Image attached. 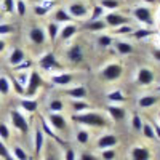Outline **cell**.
Here are the masks:
<instances>
[{"mask_svg": "<svg viewBox=\"0 0 160 160\" xmlns=\"http://www.w3.org/2000/svg\"><path fill=\"white\" fill-rule=\"evenodd\" d=\"M19 106H21V109L24 111V112H29V114H34V112H37V108H38V104H37V101L35 99H21L19 101Z\"/></svg>", "mask_w": 160, "mask_h": 160, "instance_id": "603a6c76", "label": "cell"}, {"mask_svg": "<svg viewBox=\"0 0 160 160\" xmlns=\"http://www.w3.org/2000/svg\"><path fill=\"white\" fill-rule=\"evenodd\" d=\"M72 109L75 114H82V112H87L90 109V104L85 102L83 99H72Z\"/></svg>", "mask_w": 160, "mask_h": 160, "instance_id": "4316f807", "label": "cell"}, {"mask_svg": "<svg viewBox=\"0 0 160 160\" xmlns=\"http://www.w3.org/2000/svg\"><path fill=\"white\" fill-rule=\"evenodd\" d=\"M10 91H11V80L5 75L0 77V95H10Z\"/></svg>", "mask_w": 160, "mask_h": 160, "instance_id": "f546056e", "label": "cell"}, {"mask_svg": "<svg viewBox=\"0 0 160 160\" xmlns=\"http://www.w3.org/2000/svg\"><path fill=\"white\" fill-rule=\"evenodd\" d=\"M108 114L115 120V122H120V120H123L127 117V111L123 108H120V106H114V104L108 106Z\"/></svg>", "mask_w": 160, "mask_h": 160, "instance_id": "d6986e66", "label": "cell"}, {"mask_svg": "<svg viewBox=\"0 0 160 160\" xmlns=\"http://www.w3.org/2000/svg\"><path fill=\"white\" fill-rule=\"evenodd\" d=\"M29 40L35 45H42L47 42V32L42 28H32L29 31Z\"/></svg>", "mask_w": 160, "mask_h": 160, "instance_id": "4fadbf2b", "label": "cell"}, {"mask_svg": "<svg viewBox=\"0 0 160 160\" xmlns=\"http://www.w3.org/2000/svg\"><path fill=\"white\" fill-rule=\"evenodd\" d=\"M10 155V149L7 148V144L2 141V139H0V157H2V158H7Z\"/></svg>", "mask_w": 160, "mask_h": 160, "instance_id": "7dc6e473", "label": "cell"}, {"mask_svg": "<svg viewBox=\"0 0 160 160\" xmlns=\"http://www.w3.org/2000/svg\"><path fill=\"white\" fill-rule=\"evenodd\" d=\"M34 13L37 16H45L48 13V7L47 5H35L34 7Z\"/></svg>", "mask_w": 160, "mask_h": 160, "instance_id": "7bdbcfd3", "label": "cell"}, {"mask_svg": "<svg viewBox=\"0 0 160 160\" xmlns=\"http://www.w3.org/2000/svg\"><path fill=\"white\" fill-rule=\"evenodd\" d=\"M133 32V29L130 28L128 24H125V26H120V28H117V34H131Z\"/></svg>", "mask_w": 160, "mask_h": 160, "instance_id": "f907efd6", "label": "cell"}, {"mask_svg": "<svg viewBox=\"0 0 160 160\" xmlns=\"http://www.w3.org/2000/svg\"><path fill=\"white\" fill-rule=\"evenodd\" d=\"M13 31V28H11V26L10 24H0V35H7V34H10Z\"/></svg>", "mask_w": 160, "mask_h": 160, "instance_id": "681fc988", "label": "cell"}, {"mask_svg": "<svg viewBox=\"0 0 160 160\" xmlns=\"http://www.w3.org/2000/svg\"><path fill=\"white\" fill-rule=\"evenodd\" d=\"M152 56H154L157 61H160V48H157V50H154V51H152Z\"/></svg>", "mask_w": 160, "mask_h": 160, "instance_id": "db71d44e", "label": "cell"}, {"mask_svg": "<svg viewBox=\"0 0 160 160\" xmlns=\"http://www.w3.org/2000/svg\"><path fill=\"white\" fill-rule=\"evenodd\" d=\"M53 22H72V18L64 8H56L55 13H53Z\"/></svg>", "mask_w": 160, "mask_h": 160, "instance_id": "ffe728a7", "label": "cell"}, {"mask_svg": "<svg viewBox=\"0 0 160 160\" xmlns=\"http://www.w3.org/2000/svg\"><path fill=\"white\" fill-rule=\"evenodd\" d=\"M40 128H42V131H43V135L45 136H48V138H53L56 142H59V144H64V139H61L58 135H56V131L53 130L51 127H50V123L47 122V118H40Z\"/></svg>", "mask_w": 160, "mask_h": 160, "instance_id": "9a60e30c", "label": "cell"}, {"mask_svg": "<svg viewBox=\"0 0 160 160\" xmlns=\"http://www.w3.org/2000/svg\"><path fill=\"white\" fill-rule=\"evenodd\" d=\"M45 146L48 148V151H47V155H45V160H61L58 154H55V152H53V148H51V144H50V142H47V141H45Z\"/></svg>", "mask_w": 160, "mask_h": 160, "instance_id": "f35d334b", "label": "cell"}, {"mask_svg": "<svg viewBox=\"0 0 160 160\" xmlns=\"http://www.w3.org/2000/svg\"><path fill=\"white\" fill-rule=\"evenodd\" d=\"M15 0H3V10L5 13H13L15 11Z\"/></svg>", "mask_w": 160, "mask_h": 160, "instance_id": "f6af8a7d", "label": "cell"}, {"mask_svg": "<svg viewBox=\"0 0 160 160\" xmlns=\"http://www.w3.org/2000/svg\"><path fill=\"white\" fill-rule=\"evenodd\" d=\"M11 87L15 88L16 95H19V96H24V93H26V88H24V85H22V83H19L18 80H11Z\"/></svg>", "mask_w": 160, "mask_h": 160, "instance_id": "ab89813d", "label": "cell"}, {"mask_svg": "<svg viewBox=\"0 0 160 160\" xmlns=\"http://www.w3.org/2000/svg\"><path fill=\"white\" fill-rule=\"evenodd\" d=\"M75 139H77L78 144L85 146V144L90 141V133H88V130H85V128L77 130V133H75Z\"/></svg>", "mask_w": 160, "mask_h": 160, "instance_id": "4dcf8cb0", "label": "cell"}, {"mask_svg": "<svg viewBox=\"0 0 160 160\" xmlns=\"http://www.w3.org/2000/svg\"><path fill=\"white\" fill-rule=\"evenodd\" d=\"M5 160H15V158H13V157H11V155H8V157H7V158H5Z\"/></svg>", "mask_w": 160, "mask_h": 160, "instance_id": "6f0895ef", "label": "cell"}, {"mask_svg": "<svg viewBox=\"0 0 160 160\" xmlns=\"http://www.w3.org/2000/svg\"><path fill=\"white\" fill-rule=\"evenodd\" d=\"M154 71L149 69V68H141L136 74V80H138V83L139 85H144V87H148V85H152L154 83Z\"/></svg>", "mask_w": 160, "mask_h": 160, "instance_id": "30bf717a", "label": "cell"}, {"mask_svg": "<svg viewBox=\"0 0 160 160\" xmlns=\"http://www.w3.org/2000/svg\"><path fill=\"white\" fill-rule=\"evenodd\" d=\"M72 78L74 75L69 74V72H61V74H56V75H53L51 77V82L58 85V87H66V85H69L72 82Z\"/></svg>", "mask_w": 160, "mask_h": 160, "instance_id": "ac0fdd59", "label": "cell"}, {"mask_svg": "<svg viewBox=\"0 0 160 160\" xmlns=\"http://www.w3.org/2000/svg\"><path fill=\"white\" fill-rule=\"evenodd\" d=\"M75 32H77V26L69 22V24H66L62 28V31L59 32V38L61 40H69V38H72L75 35Z\"/></svg>", "mask_w": 160, "mask_h": 160, "instance_id": "cb8c5ba5", "label": "cell"}, {"mask_svg": "<svg viewBox=\"0 0 160 160\" xmlns=\"http://www.w3.org/2000/svg\"><path fill=\"white\" fill-rule=\"evenodd\" d=\"M10 155L15 158V160H29L28 152H26L21 146H13L11 151H10Z\"/></svg>", "mask_w": 160, "mask_h": 160, "instance_id": "d4e9b609", "label": "cell"}, {"mask_svg": "<svg viewBox=\"0 0 160 160\" xmlns=\"http://www.w3.org/2000/svg\"><path fill=\"white\" fill-rule=\"evenodd\" d=\"M85 28H87L88 31L98 32V31H104L106 28H108V24H106L104 21H101V19H98V21H88V22L85 24Z\"/></svg>", "mask_w": 160, "mask_h": 160, "instance_id": "83f0119b", "label": "cell"}, {"mask_svg": "<svg viewBox=\"0 0 160 160\" xmlns=\"http://www.w3.org/2000/svg\"><path fill=\"white\" fill-rule=\"evenodd\" d=\"M48 108H50V111H51V112L59 114V112H62V111H64V102H62L61 99H51Z\"/></svg>", "mask_w": 160, "mask_h": 160, "instance_id": "d6a6232c", "label": "cell"}, {"mask_svg": "<svg viewBox=\"0 0 160 160\" xmlns=\"http://www.w3.org/2000/svg\"><path fill=\"white\" fill-rule=\"evenodd\" d=\"M38 66L45 71H50V69H55V68H59V62L56 59V56L53 53H45L43 56H40L38 59Z\"/></svg>", "mask_w": 160, "mask_h": 160, "instance_id": "7c38bea8", "label": "cell"}, {"mask_svg": "<svg viewBox=\"0 0 160 160\" xmlns=\"http://www.w3.org/2000/svg\"><path fill=\"white\" fill-rule=\"evenodd\" d=\"M10 138H11V133H10L8 125L3 123V122H0V139H2L3 142H7Z\"/></svg>", "mask_w": 160, "mask_h": 160, "instance_id": "e575fe53", "label": "cell"}, {"mask_svg": "<svg viewBox=\"0 0 160 160\" xmlns=\"http://www.w3.org/2000/svg\"><path fill=\"white\" fill-rule=\"evenodd\" d=\"M47 35H48V38H50V42L55 43V42H56V37L59 35V24L50 22L48 28H47Z\"/></svg>", "mask_w": 160, "mask_h": 160, "instance_id": "484cf974", "label": "cell"}, {"mask_svg": "<svg viewBox=\"0 0 160 160\" xmlns=\"http://www.w3.org/2000/svg\"><path fill=\"white\" fill-rule=\"evenodd\" d=\"M22 61H24V51H22L21 48H15V50L11 51L10 58H8L10 66H15V68H18Z\"/></svg>", "mask_w": 160, "mask_h": 160, "instance_id": "7402d4cb", "label": "cell"}, {"mask_svg": "<svg viewBox=\"0 0 160 160\" xmlns=\"http://www.w3.org/2000/svg\"><path fill=\"white\" fill-rule=\"evenodd\" d=\"M158 101V98L155 95H142L139 99H138V106L142 109H148V108H152V106H155Z\"/></svg>", "mask_w": 160, "mask_h": 160, "instance_id": "44dd1931", "label": "cell"}, {"mask_svg": "<svg viewBox=\"0 0 160 160\" xmlns=\"http://www.w3.org/2000/svg\"><path fill=\"white\" fill-rule=\"evenodd\" d=\"M77 155H75V151L72 148H68L64 151V160H75Z\"/></svg>", "mask_w": 160, "mask_h": 160, "instance_id": "c3c4849f", "label": "cell"}, {"mask_svg": "<svg viewBox=\"0 0 160 160\" xmlns=\"http://www.w3.org/2000/svg\"><path fill=\"white\" fill-rule=\"evenodd\" d=\"M7 48V43H5V40H0V51H3Z\"/></svg>", "mask_w": 160, "mask_h": 160, "instance_id": "11a10c76", "label": "cell"}, {"mask_svg": "<svg viewBox=\"0 0 160 160\" xmlns=\"http://www.w3.org/2000/svg\"><path fill=\"white\" fill-rule=\"evenodd\" d=\"M131 158L133 160H151V151L144 146H135L131 149Z\"/></svg>", "mask_w": 160, "mask_h": 160, "instance_id": "2e32d148", "label": "cell"}, {"mask_svg": "<svg viewBox=\"0 0 160 160\" xmlns=\"http://www.w3.org/2000/svg\"><path fill=\"white\" fill-rule=\"evenodd\" d=\"M157 91H160V87H157Z\"/></svg>", "mask_w": 160, "mask_h": 160, "instance_id": "91938a15", "label": "cell"}, {"mask_svg": "<svg viewBox=\"0 0 160 160\" xmlns=\"http://www.w3.org/2000/svg\"><path fill=\"white\" fill-rule=\"evenodd\" d=\"M142 120H141V117L139 115H133V118H131V127L135 128L136 131H139V130H142Z\"/></svg>", "mask_w": 160, "mask_h": 160, "instance_id": "b9f144b4", "label": "cell"}, {"mask_svg": "<svg viewBox=\"0 0 160 160\" xmlns=\"http://www.w3.org/2000/svg\"><path fill=\"white\" fill-rule=\"evenodd\" d=\"M149 35H152V31H151V29H138V31L133 32V37L138 38V40L146 38V37H149Z\"/></svg>", "mask_w": 160, "mask_h": 160, "instance_id": "74e56055", "label": "cell"}, {"mask_svg": "<svg viewBox=\"0 0 160 160\" xmlns=\"http://www.w3.org/2000/svg\"><path fill=\"white\" fill-rule=\"evenodd\" d=\"M68 58L71 62L74 64H78L83 61V48L80 45H72L69 50H68Z\"/></svg>", "mask_w": 160, "mask_h": 160, "instance_id": "5bb4252c", "label": "cell"}, {"mask_svg": "<svg viewBox=\"0 0 160 160\" xmlns=\"http://www.w3.org/2000/svg\"><path fill=\"white\" fill-rule=\"evenodd\" d=\"M68 10H69L68 13L71 15V18L82 19V18H87V16H88V8H87V5L82 3V2H74V3H71Z\"/></svg>", "mask_w": 160, "mask_h": 160, "instance_id": "ba28073f", "label": "cell"}, {"mask_svg": "<svg viewBox=\"0 0 160 160\" xmlns=\"http://www.w3.org/2000/svg\"><path fill=\"white\" fill-rule=\"evenodd\" d=\"M43 85H45L43 78L40 77V74L37 71L29 72V78H28V83H26V93H24V96H28V98L35 96V93L38 91V88L43 87Z\"/></svg>", "mask_w": 160, "mask_h": 160, "instance_id": "7a4b0ae2", "label": "cell"}, {"mask_svg": "<svg viewBox=\"0 0 160 160\" xmlns=\"http://www.w3.org/2000/svg\"><path fill=\"white\" fill-rule=\"evenodd\" d=\"M99 5H101L104 10H115V8H118L120 2H118V0H101Z\"/></svg>", "mask_w": 160, "mask_h": 160, "instance_id": "d590c367", "label": "cell"}, {"mask_svg": "<svg viewBox=\"0 0 160 160\" xmlns=\"http://www.w3.org/2000/svg\"><path fill=\"white\" fill-rule=\"evenodd\" d=\"M102 15H104V8L101 5H95V8L91 11V19L90 21H98Z\"/></svg>", "mask_w": 160, "mask_h": 160, "instance_id": "8d00e7d4", "label": "cell"}, {"mask_svg": "<svg viewBox=\"0 0 160 160\" xmlns=\"http://www.w3.org/2000/svg\"><path fill=\"white\" fill-rule=\"evenodd\" d=\"M142 135L148 138V139H155V131H154V127L152 123H142Z\"/></svg>", "mask_w": 160, "mask_h": 160, "instance_id": "836d02e7", "label": "cell"}, {"mask_svg": "<svg viewBox=\"0 0 160 160\" xmlns=\"http://www.w3.org/2000/svg\"><path fill=\"white\" fill-rule=\"evenodd\" d=\"M127 2H133V0H127Z\"/></svg>", "mask_w": 160, "mask_h": 160, "instance_id": "94428289", "label": "cell"}, {"mask_svg": "<svg viewBox=\"0 0 160 160\" xmlns=\"http://www.w3.org/2000/svg\"><path fill=\"white\" fill-rule=\"evenodd\" d=\"M133 16H135L138 21L148 24V26H152V15H151V10L148 7H136L133 8Z\"/></svg>", "mask_w": 160, "mask_h": 160, "instance_id": "9c48e42d", "label": "cell"}, {"mask_svg": "<svg viewBox=\"0 0 160 160\" xmlns=\"http://www.w3.org/2000/svg\"><path fill=\"white\" fill-rule=\"evenodd\" d=\"M47 122L50 123V127L55 131H66L68 130V120H66L61 114H56V112L48 114Z\"/></svg>", "mask_w": 160, "mask_h": 160, "instance_id": "5b68a950", "label": "cell"}, {"mask_svg": "<svg viewBox=\"0 0 160 160\" xmlns=\"http://www.w3.org/2000/svg\"><path fill=\"white\" fill-rule=\"evenodd\" d=\"M77 123L91 127V128H104L108 127V120H106L101 114L98 112H82V114H75L72 117Z\"/></svg>", "mask_w": 160, "mask_h": 160, "instance_id": "6da1fadb", "label": "cell"}, {"mask_svg": "<svg viewBox=\"0 0 160 160\" xmlns=\"http://www.w3.org/2000/svg\"><path fill=\"white\" fill-rule=\"evenodd\" d=\"M115 48L120 55H130V53H133V47L128 42H117Z\"/></svg>", "mask_w": 160, "mask_h": 160, "instance_id": "1f68e13d", "label": "cell"}, {"mask_svg": "<svg viewBox=\"0 0 160 160\" xmlns=\"http://www.w3.org/2000/svg\"><path fill=\"white\" fill-rule=\"evenodd\" d=\"M154 127V131H155V139L160 141V125H152Z\"/></svg>", "mask_w": 160, "mask_h": 160, "instance_id": "f5cc1de1", "label": "cell"}, {"mask_svg": "<svg viewBox=\"0 0 160 160\" xmlns=\"http://www.w3.org/2000/svg\"><path fill=\"white\" fill-rule=\"evenodd\" d=\"M158 122H160V111H158Z\"/></svg>", "mask_w": 160, "mask_h": 160, "instance_id": "680465c9", "label": "cell"}, {"mask_svg": "<svg viewBox=\"0 0 160 160\" xmlns=\"http://www.w3.org/2000/svg\"><path fill=\"white\" fill-rule=\"evenodd\" d=\"M142 2H146V3H155V0H142Z\"/></svg>", "mask_w": 160, "mask_h": 160, "instance_id": "9f6ffc18", "label": "cell"}, {"mask_svg": "<svg viewBox=\"0 0 160 160\" xmlns=\"http://www.w3.org/2000/svg\"><path fill=\"white\" fill-rule=\"evenodd\" d=\"M66 95L71 96L72 99H85L88 91H87V87L85 85H77L74 88H69L68 91H66Z\"/></svg>", "mask_w": 160, "mask_h": 160, "instance_id": "e0dca14e", "label": "cell"}, {"mask_svg": "<svg viewBox=\"0 0 160 160\" xmlns=\"http://www.w3.org/2000/svg\"><path fill=\"white\" fill-rule=\"evenodd\" d=\"M118 144V138L115 135H112V133H106V135L99 136L96 146H98V149L104 151V149H112L115 148V146Z\"/></svg>", "mask_w": 160, "mask_h": 160, "instance_id": "52a82bcc", "label": "cell"}, {"mask_svg": "<svg viewBox=\"0 0 160 160\" xmlns=\"http://www.w3.org/2000/svg\"><path fill=\"white\" fill-rule=\"evenodd\" d=\"M45 135L42 128H40V125H35L34 128V154L35 155H40V152H42L43 146H45Z\"/></svg>", "mask_w": 160, "mask_h": 160, "instance_id": "8fae6325", "label": "cell"}, {"mask_svg": "<svg viewBox=\"0 0 160 160\" xmlns=\"http://www.w3.org/2000/svg\"><path fill=\"white\" fill-rule=\"evenodd\" d=\"M98 43H99V47H109L111 43H112V38L109 37V35H101L99 38H98Z\"/></svg>", "mask_w": 160, "mask_h": 160, "instance_id": "bcb514c9", "label": "cell"}, {"mask_svg": "<svg viewBox=\"0 0 160 160\" xmlns=\"http://www.w3.org/2000/svg\"><path fill=\"white\" fill-rule=\"evenodd\" d=\"M15 10L18 11L19 16H26V3L22 2V0H18V2L15 3Z\"/></svg>", "mask_w": 160, "mask_h": 160, "instance_id": "ee69618b", "label": "cell"}, {"mask_svg": "<svg viewBox=\"0 0 160 160\" xmlns=\"http://www.w3.org/2000/svg\"><path fill=\"white\" fill-rule=\"evenodd\" d=\"M123 74V68L117 62H112V64H108L106 68L101 71V75L102 78H106L108 82H115V80H118L120 77H122Z\"/></svg>", "mask_w": 160, "mask_h": 160, "instance_id": "277c9868", "label": "cell"}, {"mask_svg": "<svg viewBox=\"0 0 160 160\" xmlns=\"http://www.w3.org/2000/svg\"><path fill=\"white\" fill-rule=\"evenodd\" d=\"M10 118H11L13 127H15L19 133H22V135L29 133V122H28V118H26L18 109H11L10 111Z\"/></svg>", "mask_w": 160, "mask_h": 160, "instance_id": "3957f363", "label": "cell"}, {"mask_svg": "<svg viewBox=\"0 0 160 160\" xmlns=\"http://www.w3.org/2000/svg\"><path fill=\"white\" fill-rule=\"evenodd\" d=\"M80 160H99L95 154H90V152H83L80 155Z\"/></svg>", "mask_w": 160, "mask_h": 160, "instance_id": "816d5d0a", "label": "cell"}, {"mask_svg": "<svg viewBox=\"0 0 160 160\" xmlns=\"http://www.w3.org/2000/svg\"><path fill=\"white\" fill-rule=\"evenodd\" d=\"M106 98H108L111 102H123V101H127V98H125V95H123V93L122 91H120V90H114V91H109L108 93V96H106Z\"/></svg>", "mask_w": 160, "mask_h": 160, "instance_id": "f1b7e54d", "label": "cell"}, {"mask_svg": "<svg viewBox=\"0 0 160 160\" xmlns=\"http://www.w3.org/2000/svg\"><path fill=\"white\" fill-rule=\"evenodd\" d=\"M115 151L114 149H104V151H101V158L102 160H114L115 158Z\"/></svg>", "mask_w": 160, "mask_h": 160, "instance_id": "60d3db41", "label": "cell"}, {"mask_svg": "<svg viewBox=\"0 0 160 160\" xmlns=\"http://www.w3.org/2000/svg\"><path fill=\"white\" fill-rule=\"evenodd\" d=\"M104 22L109 26V28H120V26H125L130 22V19L123 15H118V13H108L104 18Z\"/></svg>", "mask_w": 160, "mask_h": 160, "instance_id": "8992f818", "label": "cell"}]
</instances>
